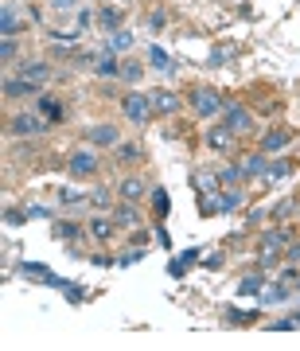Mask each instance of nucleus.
I'll return each mask as SVG.
<instances>
[{"mask_svg":"<svg viewBox=\"0 0 300 351\" xmlns=\"http://www.w3.org/2000/svg\"><path fill=\"white\" fill-rule=\"evenodd\" d=\"M297 215H300V199H297Z\"/></svg>","mask_w":300,"mask_h":351,"instance_id":"nucleus-42","label":"nucleus"},{"mask_svg":"<svg viewBox=\"0 0 300 351\" xmlns=\"http://www.w3.org/2000/svg\"><path fill=\"white\" fill-rule=\"evenodd\" d=\"M94 71H98L101 78H121V63H117V55H113V47H105L94 59Z\"/></svg>","mask_w":300,"mask_h":351,"instance_id":"nucleus-17","label":"nucleus"},{"mask_svg":"<svg viewBox=\"0 0 300 351\" xmlns=\"http://www.w3.org/2000/svg\"><path fill=\"white\" fill-rule=\"evenodd\" d=\"M113 219H117V226H125V230H133V226H140L145 223V215H140V207L137 203H129V199H117L113 203Z\"/></svg>","mask_w":300,"mask_h":351,"instance_id":"nucleus-10","label":"nucleus"},{"mask_svg":"<svg viewBox=\"0 0 300 351\" xmlns=\"http://www.w3.org/2000/svg\"><path fill=\"white\" fill-rule=\"evenodd\" d=\"M223 121L234 129V133H250V129H258L253 110H250V106H242V101H226V106H223Z\"/></svg>","mask_w":300,"mask_h":351,"instance_id":"nucleus-6","label":"nucleus"},{"mask_svg":"<svg viewBox=\"0 0 300 351\" xmlns=\"http://www.w3.org/2000/svg\"><path fill=\"white\" fill-rule=\"evenodd\" d=\"M90 207H94V211H113V191L110 188H94L90 191Z\"/></svg>","mask_w":300,"mask_h":351,"instance_id":"nucleus-21","label":"nucleus"},{"mask_svg":"<svg viewBox=\"0 0 300 351\" xmlns=\"http://www.w3.org/2000/svg\"><path fill=\"white\" fill-rule=\"evenodd\" d=\"M121 78H125V82H133V86H137L140 78H145V66H140L137 59H129V63H121Z\"/></svg>","mask_w":300,"mask_h":351,"instance_id":"nucleus-27","label":"nucleus"},{"mask_svg":"<svg viewBox=\"0 0 300 351\" xmlns=\"http://www.w3.org/2000/svg\"><path fill=\"white\" fill-rule=\"evenodd\" d=\"M184 98H188V106L199 113V117H214V113H223V106H226V98L214 86H191Z\"/></svg>","mask_w":300,"mask_h":351,"instance_id":"nucleus-1","label":"nucleus"},{"mask_svg":"<svg viewBox=\"0 0 300 351\" xmlns=\"http://www.w3.org/2000/svg\"><path fill=\"white\" fill-rule=\"evenodd\" d=\"M238 180H246L242 164H230V168H223V172H218V184H223V188H230V184H238Z\"/></svg>","mask_w":300,"mask_h":351,"instance_id":"nucleus-28","label":"nucleus"},{"mask_svg":"<svg viewBox=\"0 0 300 351\" xmlns=\"http://www.w3.org/2000/svg\"><path fill=\"white\" fill-rule=\"evenodd\" d=\"M16 55H20V43H16V36H4V43H0V59H4V63H12Z\"/></svg>","mask_w":300,"mask_h":351,"instance_id":"nucleus-31","label":"nucleus"},{"mask_svg":"<svg viewBox=\"0 0 300 351\" xmlns=\"http://www.w3.org/2000/svg\"><path fill=\"white\" fill-rule=\"evenodd\" d=\"M230 313H234V308H230ZM226 320H234V324H246V320H253L250 313H234V316H226Z\"/></svg>","mask_w":300,"mask_h":351,"instance_id":"nucleus-41","label":"nucleus"},{"mask_svg":"<svg viewBox=\"0 0 300 351\" xmlns=\"http://www.w3.org/2000/svg\"><path fill=\"white\" fill-rule=\"evenodd\" d=\"M86 230H90V239H94V242H110L113 234H117V219L105 211V215H98V219H90Z\"/></svg>","mask_w":300,"mask_h":351,"instance_id":"nucleus-12","label":"nucleus"},{"mask_svg":"<svg viewBox=\"0 0 300 351\" xmlns=\"http://www.w3.org/2000/svg\"><path fill=\"white\" fill-rule=\"evenodd\" d=\"M265 168H269V152H246L242 156V172H246V180H258V176H265Z\"/></svg>","mask_w":300,"mask_h":351,"instance_id":"nucleus-15","label":"nucleus"},{"mask_svg":"<svg viewBox=\"0 0 300 351\" xmlns=\"http://www.w3.org/2000/svg\"><path fill=\"white\" fill-rule=\"evenodd\" d=\"M82 137H86V145H94V149H117V145H121V129L113 125V121H90Z\"/></svg>","mask_w":300,"mask_h":351,"instance_id":"nucleus-4","label":"nucleus"},{"mask_svg":"<svg viewBox=\"0 0 300 351\" xmlns=\"http://www.w3.org/2000/svg\"><path fill=\"white\" fill-rule=\"evenodd\" d=\"M55 8H59V12H75L78 0H55Z\"/></svg>","mask_w":300,"mask_h":351,"instance_id":"nucleus-39","label":"nucleus"},{"mask_svg":"<svg viewBox=\"0 0 300 351\" xmlns=\"http://www.w3.org/2000/svg\"><path fill=\"white\" fill-rule=\"evenodd\" d=\"M281 254H285V262H300V242L292 239V242H288V246H285Z\"/></svg>","mask_w":300,"mask_h":351,"instance_id":"nucleus-37","label":"nucleus"},{"mask_svg":"<svg viewBox=\"0 0 300 351\" xmlns=\"http://www.w3.org/2000/svg\"><path fill=\"white\" fill-rule=\"evenodd\" d=\"M242 203H246V195H242V191H230V188H226V195H223V207H226V211H238Z\"/></svg>","mask_w":300,"mask_h":351,"instance_id":"nucleus-32","label":"nucleus"},{"mask_svg":"<svg viewBox=\"0 0 300 351\" xmlns=\"http://www.w3.org/2000/svg\"><path fill=\"white\" fill-rule=\"evenodd\" d=\"M8 133L12 137H39V133H47V117L43 113H16L8 121Z\"/></svg>","mask_w":300,"mask_h":351,"instance_id":"nucleus-7","label":"nucleus"},{"mask_svg":"<svg viewBox=\"0 0 300 351\" xmlns=\"http://www.w3.org/2000/svg\"><path fill=\"white\" fill-rule=\"evenodd\" d=\"M292 172V156H281V160H269V168H265V184H281L285 176Z\"/></svg>","mask_w":300,"mask_h":351,"instance_id":"nucleus-18","label":"nucleus"},{"mask_svg":"<svg viewBox=\"0 0 300 351\" xmlns=\"http://www.w3.org/2000/svg\"><path fill=\"white\" fill-rule=\"evenodd\" d=\"M149 27H152V32H160V27H164V12H152L149 16Z\"/></svg>","mask_w":300,"mask_h":351,"instance_id":"nucleus-40","label":"nucleus"},{"mask_svg":"<svg viewBox=\"0 0 300 351\" xmlns=\"http://www.w3.org/2000/svg\"><path fill=\"white\" fill-rule=\"evenodd\" d=\"M223 184H218V172H211V168H203V172H195V191L199 195H211V191H218Z\"/></svg>","mask_w":300,"mask_h":351,"instance_id":"nucleus-19","label":"nucleus"},{"mask_svg":"<svg viewBox=\"0 0 300 351\" xmlns=\"http://www.w3.org/2000/svg\"><path fill=\"white\" fill-rule=\"evenodd\" d=\"M20 78H27L32 86H43L51 78V66L43 63V59H27V63H20Z\"/></svg>","mask_w":300,"mask_h":351,"instance_id":"nucleus-14","label":"nucleus"},{"mask_svg":"<svg viewBox=\"0 0 300 351\" xmlns=\"http://www.w3.org/2000/svg\"><path fill=\"white\" fill-rule=\"evenodd\" d=\"M149 63L156 66V71H175V63H172V55L164 47H149Z\"/></svg>","mask_w":300,"mask_h":351,"instance_id":"nucleus-24","label":"nucleus"},{"mask_svg":"<svg viewBox=\"0 0 300 351\" xmlns=\"http://www.w3.org/2000/svg\"><path fill=\"white\" fill-rule=\"evenodd\" d=\"M59 199L71 207V203H90V191H82V188H59Z\"/></svg>","mask_w":300,"mask_h":351,"instance_id":"nucleus-29","label":"nucleus"},{"mask_svg":"<svg viewBox=\"0 0 300 351\" xmlns=\"http://www.w3.org/2000/svg\"><path fill=\"white\" fill-rule=\"evenodd\" d=\"M0 32H4V36H16V32H20V20H16L12 4H4V8H0Z\"/></svg>","mask_w":300,"mask_h":351,"instance_id":"nucleus-22","label":"nucleus"},{"mask_svg":"<svg viewBox=\"0 0 300 351\" xmlns=\"http://www.w3.org/2000/svg\"><path fill=\"white\" fill-rule=\"evenodd\" d=\"M24 215H27V219H47L51 211H47V207H39V203H32V207H27Z\"/></svg>","mask_w":300,"mask_h":351,"instance_id":"nucleus-38","label":"nucleus"},{"mask_svg":"<svg viewBox=\"0 0 300 351\" xmlns=\"http://www.w3.org/2000/svg\"><path fill=\"white\" fill-rule=\"evenodd\" d=\"M149 98H152V110L168 113V117H172V113H179V110H184V101H188L184 94H175V90H152Z\"/></svg>","mask_w":300,"mask_h":351,"instance_id":"nucleus-8","label":"nucleus"},{"mask_svg":"<svg viewBox=\"0 0 300 351\" xmlns=\"http://www.w3.org/2000/svg\"><path fill=\"white\" fill-rule=\"evenodd\" d=\"M0 90H4V98H27V94H43V90L39 86H32V82H27V78H4V82H0Z\"/></svg>","mask_w":300,"mask_h":351,"instance_id":"nucleus-16","label":"nucleus"},{"mask_svg":"<svg viewBox=\"0 0 300 351\" xmlns=\"http://www.w3.org/2000/svg\"><path fill=\"white\" fill-rule=\"evenodd\" d=\"M292 242V230H285V226H277V230H265L262 239H258V254H281Z\"/></svg>","mask_w":300,"mask_h":351,"instance_id":"nucleus-9","label":"nucleus"},{"mask_svg":"<svg viewBox=\"0 0 300 351\" xmlns=\"http://www.w3.org/2000/svg\"><path fill=\"white\" fill-rule=\"evenodd\" d=\"M98 20H101V27H105V32H117V24H121V12H117V8H101Z\"/></svg>","mask_w":300,"mask_h":351,"instance_id":"nucleus-30","label":"nucleus"},{"mask_svg":"<svg viewBox=\"0 0 300 351\" xmlns=\"http://www.w3.org/2000/svg\"><path fill=\"white\" fill-rule=\"evenodd\" d=\"M238 289H242L246 297H253V293H262V289H265V277H262V274H246Z\"/></svg>","mask_w":300,"mask_h":351,"instance_id":"nucleus-26","label":"nucleus"},{"mask_svg":"<svg viewBox=\"0 0 300 351\" xmlns=\"http://www.w3.org/2000/svg\"><path fill=\"white\" fill-rule=\"evenodd\" d=\"M152 207H156V215H164V211H168V207H172V203H168V195H164L160 188L152 191Z\"/></svg>","mask_w":300,"mask_h":351,"instance_id":"nucleus-36","label":"nucleus"},{"mask_svg":"<svg viewBox=\"0 0 300 351\" xmlns=\"http://www.w3.org/2000/svg\"><path fill=\"white\" fill-rule=\"evenodd\" d=\"M269 215H273V219H285V215H297V199H285V203H277V207H273Z\"/></svg>","mask_w":300,"mask_h":351,"instance_id":"nucleus-34","label":"nucleus"},{"mask_svg":"<svg viewBox=\"0 0 300 351\" xmlns=\"http://www.w3.org/2000/svg\"><path fill=\"white\" fill-rule=\"evenodd\" d=\"M140 156H145V149H140V145H133V141H121V145H117V160L125 164H140Z\"/></svg>","mask_w":300,"mask_h":351,"instance_id":"nucleus-20","label":"nucleus"},{"mask_svg":"<svg viewBox=\"0 0 300 351\" xmlns=\"http://www.w3.org/2000/svg\"><path fill=\"white\" fill-rule=\"evenodd\" d=\"M230 59H234V47L230 43H214L211 47V66H226Z\"/></svg>","mask_w":300,"mask_h":351,"instance_id":"nucleus-25","label":"nucleus"},{"mask_svg":"<svg viewBox=\"0 0 300 351\" xmlns=\"http://www.w3.org/2000/svg\"><path fill=\"white\" fill-rule=\"evenodd\" d=\"M39 113H43L47 121H59V117H63V106L51 98V94H39Z\"/></svg>","mask_w":300,"mask_h":351,"instance_id":"nucleus-23","label":"nucleus"},{"mask_svg":"<svg viewBox=\"0 0 300 351\" xmlns=\"http://www.w3.org/2000/svg\"><path fill=\"white\" fill-rule=\"evenodd\" d=\"M66 168H71L75 180H90V176H98L101 156L94 149H75V152H71V160H66Z\"/></svg>","mask_w":300,"mask_h":351,"instance_id":"nucleus-5","label":"nucleus"},{"mask_svg":"<svg viewBox=\"0 0 300 351\" xmlns=\"http://www.w3.org/2000/svg\"><path fill=\"white\" fill-rule=\"evenodd\" d=\"M55 234L59 239H78L82 230H78V223H55Z\"/></svg>","mask_w":300,"mask_h":351,"instance_id":"nucleus-33","label":"nucleus"},{"mask_svg":"<svg viewBox=\"0 0 300 351\" xmlns=\"http://www.w3.org/2000/svg\"><path fill=\"white\" fill-rule=\"evenodd\" d=\"M129 43H133V36H129V32H121V27H117V32H113V51H125Z\"/></svg>","mask_w":300,"mask_h":351,"instance_id":"nucleus-35","label":"nucleus"},{"mask_svg":"<svg viewBox=\"0 0 300 351\" xmlns=\"http://www.w3.org/2000/svg\"><path fill=\"white\" fill-rule=\"evenodd\" d=\"M238 137H242V133H234V129L226 125V121H223V125H211L207 133H203L207 149L218 152V156H234V152H238Z\"/></svg>","mask_w":300,"mask_h":351,"instance_id":"nucleus-3","label":"nucleus"},{"mask_svg":"<svg viewBox=\"0 0 300 351\" xmlns=\"http://www.w3.org/2000/svg\"><path fill=\"white\" fill-rule=\"evenodd\" d=\"M121 113H125V121H133L137 129L149 125L152 117H156V110H152V98H149V94H137V90L121 98Z\"/></svg>","mask_w":300,"mask_h":351,"instance_id":"nucleus-2","label":"nucleus"},{"mask_svg":"<svg viewBox=\"0 0 300 351\" xmlns=\"http://www.w3.org/2000/svg\"><path fill=\"white\" fill-rule=\"evenodd\" d=\"M288 145H292V129H269V133H265V137H262V145H258V149H262V152H269V156H273V152L288 149Z\"/></svg>","mask_w":300,"mask_h":351,"instance_id":"nucleus-13","label":"nucleus"},{"mask_svg":"<svg viewBox=\"0 0 300 351\" xmlns=\"http://www.w3.org/2000/svg\"><path fill=\"white\" fill-rule=\"evenodd\" d=\"M145 195H149V184H145L140 176H121V184H117V199L140 203Z\"/></svg>","mask_w":300,"mask_h":351,"instance_id":"nucleus-11","label":"nucleus"}]
</instances>
